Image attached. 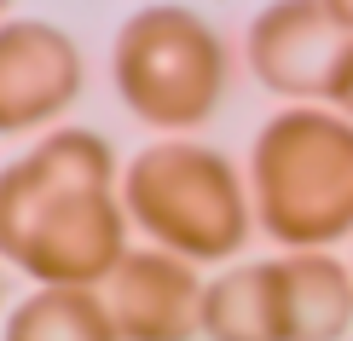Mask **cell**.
I'll list each match as a JSON object with an SVG mask.
<instances>
[{
    "instance_id": "6da1fadb",
    "label": "cell",
    "mask_w": 353,
    "mask_h": 341,
    "mask_svg": "<svg viewBox=\"0 0 353 341\" xmlns=\"http://www.w3.org/2000/svg\"><path fill=\"white\" fill-rule=\"evenodd\" d=\"M0 260L35 289H105L128 260L122 168L105 133L58 127L0 168Z\"/></svg>"
},
{
    "instance_id": "7a4b0ae2",
    "label": "cell",
    "mask_w": 353,
    "mask_h": 341,
    "mask_svg": "<svg viewBox=\"0 0 353 341\" xmlns=\"http://www.w3.org/2000/svg\"><path fill=\"white\" fill-rule=\"evenodd\" d=\"M249 197L290 255L342 243L353 231V122L325 105L278 110L249 156Z\"/></svg>"
},
{
    "instance_id": "3957f363",
    "label": "cell",
    "mask_w": 353,
    "mask_h": 341,
    "mask_svg": "<svg viewBox=\"0 0 353 341\" xmlns=\"http://www.w3.org/2000/svg\"><path fill=\"white\" fill-rule=\"evenodd\" d=\"M122 209L128 226L151 237V249H168L191 266L232 260L255 226V197L232 156L197 139H157L134 151L122 168Z\"/></svg>"
},
{
    "instance_id": "277c9868",
    "label": "cell",
    "mask_w": 353,
    "mask_h": 341,
    "mask_svg": "<svg viewBox=\"0 0 353 341\" xmlns=\"http://www.w3.org/2000/svg\"><path fill=\"white\" fill-rule=\"evenodd\" d=\"M116 93L128 116H139L157 133L203 127L226 99L232 58L209 18L185 6H145L116 29Z\"/></svg>"
},
{
    "instance_id": "5b68a950",
    "label": "cell",
    "mask_w": 353,
    "mask_h": 341,
    "mask_svg": "<svg viewBox=\"0 0 353 341\" xmlns=\"http://www.w3.org/2000/svg\"><path fill=\"white\" fill-rule=\"evenodd\" d=\"M347 29L336 23L330 0H284V6H267L249 18V35H243V52H249V70H255L261 87L284 99H330V81L342 70V52H347Z\"/></svg>"
},
{
    "instance_id": "8992f818",
    "label": "cell",
    "mask_w": 353,
    "mask_h": 341,
    "mask_svg": "<svg viewBox=\"0 0 353 341\" xmlns=\"http://www.w3.org/2000/svg\"><path fill=\"white\" fill-rule=\"evenodd\" d=\"M81 99V52L47 18L0 23V139L58 122Z\"/></svg>"
},
{
    "instance_id": "52a82bcc",
    "label": "cell",
    "mask_w": 353,
    "mask_h": 341,
    "mask_svg": "<svg viewBox=\"0 0 353 341\" xmlns=\"http://www.w3.org/2000/svg\"><path fill=\"white\" fill-rule=\"evenodd\" d=\"M203 278L168 249H128V260L105 278V307L122 341H191L203 335Z\"/></svg>"
},
{
    "instance_id": "ba28073f",
    "label": "cell",
    "mask_w": 353,
    "mask_h": 341,
    "mask_svg": "<svg viewBox=\"0 0 353 341\" xmlns=\"http://www.w3.org/2000/svg\"><path fill=\"white\" fill-rule=\"evenodd\" d=\"M278 313L284 341H342L353 330V272L330 249L278 255Z\"/></svg>"
},
{
    "instance_id": "9c48e42d",
    "label": "cell",
    "mask_w": 353,
    "mask_h": 341,
    "mask_svg": "<svg viewBox=\"0 0 353 341\" xmlns=\"http://www.w3.org/2000/svg\"><path fill=\"white\" fill-rule=\"evenodd\" d=\"M203 335L209 341H284L278 260H249V266L209 278V289H203Z\"/></svg>"
},
{
    "instance_id": "30bf717a",
    "label": "cell",
    "mask_w": 353,
    "mask_h": 341,
    "mask_svg": "<svg viewBox=\"0 0 353 341\" xmlns=\"http://www.w3.org/2000/svg\"><path fill=\"white\" fill-rule=\"evenodd\" d=\"M0 341H122L99 289H35L6 313Z\"/></svg>"
},
{
    "instance_id": "8fae6325",
    "label": "cell",
    "mask_w": 353,
    "mask_h": 341,
    "mask_svg": "<svg viewBox=\"0 0 353 341\" xmlns=\"http://www.w3.org/2000/svg\"><path fill=\"white\" fill-rule=\"evenodd\" d=\"M325 105H336V116H347V122H353V41H347V52H342V70H336Z\"/></svg>"
},
{
    "instance_id": "7c38bea8",
    "label": "cell",
    "mask_w": 353,
    "mask_h": 341,
    "mask_svg": "<svg viewBox=\"0 0 353 341\" xmlns=\"http://www.w3.org/2000/svg\"><path fill=\"white\" fill-rule=\"evenodd\" d=\"M0 23H6V6H0Z\"/></svg>"
},
{
    "instance_id": "4fadbf2b",
    "label": "cell",
    "mask_w": 353,
    "mask_h": 341,
    "mask_svg": "<svg viewBox=\"0 0 353 341\" xmlns=\"http://www.w3.org/2000/svg\"><path fill=\"white\" fill-rule=\"evenodd\" d=\"M0 295H6V278H0Z\"/></svg>"
}]
</instances>
